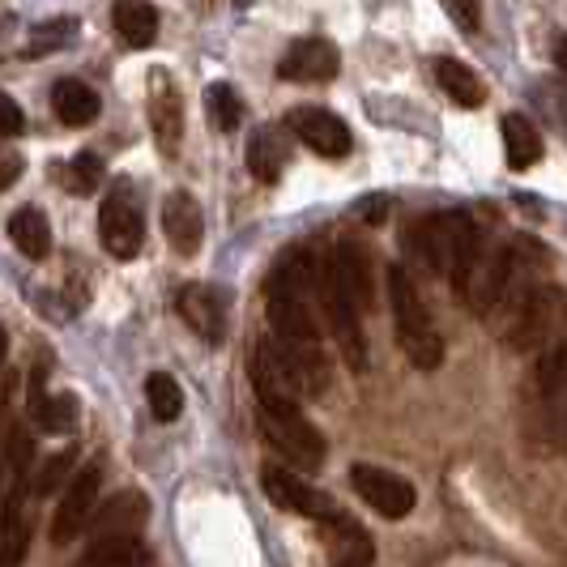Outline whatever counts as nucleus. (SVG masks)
<instances>
[{
  "label": "nucleus",
  "mask_w": 567,
  "mask_h": 567,
  "mask_svg": "<svg viewBox=\"0 0 567 567\" xmlns=\"http://www.w3.org/2000/svg\"><path fill=\"white\" fill-rule=\"evenodd\" d=\"M555 64L564 69V78H567V39H559V43H555Z\"/></svg>",
  "instance_id": "nucleus-36"
},
{
  "label": "nucleus",
  "mask_w": 567,
  "mask_h": 567,
  "mask_svg": "<svg viewBox=\"0 0 567 567\" xmlns=\"http://www.w3.org/2000/svg\"><path fill=\"white\" fill-rule=\"evenodd\" d=\"M78 567H150L142 538H99L82 550Z\"/></svg>",
  "instance_id": "nucleus-23"
},
{
  "label": "nucleus",
  "mask_w": 567,
  "mask_h": 567,
  "mask_svg": "<svg viewBox=\"0 0 567 567\" xmlns=\"http://www.w3.org/2000/svg\"><path fill=\"white\" fill-rule=\"evenodd\" d=\"M449 18H453V22H461L465 30H478L483 9H478V4H449Z\"/></svg>",
  "instance_id": "nucleus-33"
},
{
  "label": "nucleus",
  "mask_w": 567,
  "mask_h": 567,
  "mask_svg": "<svg viewBox=\"0 0 567 567\" xmlns=\"http://www.w3.org/2000/svg\"><path fill=\"white\" fill-rule=\"evenodd\" d=\"M13 483V470H9V444H4V435H0V491H9Z\"/></svg>",
  "instance_id": "nucleus-35"
},
{
  "label": "nucleus",
  "mask_w": 567,
  "mask_h": 567,
  "mask_svg": "<svg viewBox=\"0 0 567 567\" xmlns=\"http://www.w3.org/2000/svg\"><path fill=\"white\" fill-rule=\"evenodd\" d=\"M312 295L316 260H308L303 252L282 256L269 286H265V316H269L274 341L282 346V354L299 375V389L303 393H324L329 389V363H324L320 333H316Z\"/></svg>",
  "instance_id": "nucleus-1"
},
{
  "label": "nucleus",
  "mask_w": 567,
  "mask_h": 567,
  "mask_svg": "<svg viewBox=\"0 0 567 567\" xmlns=\"http://www.w3.org/2000/svg\"><path fill=\"white\" fill-rule=\"evenodd\" d=\"M99 486H103V461H90L73 474V483H69L56 508V520H52V542L56 546L73 542L82 529H90V520L99 512Z\"/></svg>",
  "instance_id": "nucleus-9"
},
{
  "label": "nucleus",
  "mask_w": 567,
  "mask_h": 567,
  "mask_svg": "<svg viewBox=\"0 0 567 567\" xmlns=\"http://www.w3.org/2000/svg\"><path fill=\"white\" fill-rule=\"evenodd\" d=\"M205 115L218 133H235L244 124V99L235 94V85L227 82H214L205 90Z\"/></svg>",
  "instance_id": "nucleus-27"
},
{
  "label": "nucleus",
  "mask_w": 567,
  "mask_h": 567,
  "mask_svg": "<svg viewBox=\"0 0 567 567\" xmlns=\"http://www.w3.org/2000/svg\"><path fill=\"white\" fill-rule=\"evenodd\" d=\"M333 269H338V282L346 286V295L354 299L359 312H368L375 290H371V256L354 244V239H341L338 252H333Z\"/></svg>",
  "instance_id": "nucleus-17"
},
{
  "label": "nucleus",
  "mask_w": 567,
  "mask_h": 567,
  "mask_svg": "<svg viewBox=\"0 0 567 567\" xmlns=\"http://www.w3.org/2000/svg\"><path fill=\"white\" fill-rule=\"evenodd\" d=\"M52 107H56V115L69 124V128L94 124V120H99V112H103L99 94H94L85 82H78V78H64V82L52 85Z\"/></svg>",
  "instance_id": "nucleus-19"
},
{
  "label": "nucleus",
  "mask_w": 567,
  "mask_h": 567,
  "mask_svg": "<svg viewBox=\"0 0 567 567\" xmlns=\"http://www.w3.org/2000/svg\"><path fill=\"white\" fill-rule=\"evenodd\" d=\"M27 128V115H22V107L0 90V137H18Z\"/></svg>",
  "instance_id": "nucleus-32"
},
{
  "label": "nucleus",
  "mask_w": 567,
  "mask_h": 567,
  "mask_svg": "<svg viewBox=\"0 0 567 567\" xmlns=\"http://www.w3.org/2000/svg\"><path fill=\"white\" fill-rule=\"evenodd\" d=\"M99 184H103V163L94 154H82L64 167V188H73V193H94Z\"/></svg>",
  "instance_id": "nucleus-31"
},
{
  "label": "nucleus",
  "mask_w": 567,
  "mask_h": 567,
  "mask_svg": "<svg viewBox=\"0 0 567 567\" xmlns=\"http://www.w3.org/2000/svg\"><path fill=\"white\" fill-rule=\"evenodd\" d=\"M9 239H13V248L30 260H43V256L52 252V227H48V218L27 205V209H18L13 218H9Z\"/></svg>",
  "instance_id": "nucleus-24"
},
{
  "label": "nucleus",
  "mask_w": 567,
  "mask_h": 567,
  "mask_svg": "<svg viewBox=\"0 0 567 567\" xmlns=\"http://www.w3.org/2000/svg\"><path fill=\"white\" fill-rule=\"evenodd\" d=\"M73 470H78V449H60V453H52L39 470H34V478H30V495H52V491H60Z\"/></svg>",
  "instance_id": "nucleus-30"
},
{
  "label": "nucleus",
  "mask_w": 567,
  "mask_h": 567,
  "mask_svg": "<svg viewBox=\"0 0 567 567\" xmlns=\"http://www.w3.org/2000/svg\"><path fill=\"white\" fill-rule=\"evenodd\" d=\"M504 158H508L512 171H529L542 158V133L529 124V115L508 112L504 115Z\"/></svg>",
  "instance_id": "nucleus-22"
},
{
  "label": "nucleus",
  "mask_w": 567,
  "mask_h": 567,
  "mask_svg": "<svg viewBox=\"0 0 567 567\" xmlns=\"http://www.w3.org/2000/svg\"><path fill=\"white\" fill-rule=\"evenodd\" d=\"M145 398H150V414L158 423H175L179 410H184V393H179V384L171 380L167 371H150L145 375Z\"/></svg>",
  "instance_id": "nucleus-29"
},
{
  "label": "nucleus",
  "mask_w": 567,
  "mask_h": 567,
  "mask_svg": "<svg viewBox=\"0 0 567 567\" xmlns=\"http://www.w3.org/2000/svg\"><path fill=\"white\" fill-rule=\"evenodd\" d=\"M435 82H440V90L453 99L456 107H470V112H474V107H483L486 103V85L478 82V73L453 56L435 60Z\"/></svg>",
  "instance_id": "nucleus-20"
},
{
  "label": "nucleus",
  "mask_w": 567,
  "mask_h": 567,
  "mask_svg": "<svg viewBox=\"0 0 567 567\" xmlns=\"http://www.w3.org/2000/svg\"><path fill=\"white\" fill-rule=\"evenodd\" d=\"M350 486L359 491V499L368 504L371 512H380L384 520H401L414 512V486L405 483L393 470H380V465H354L350 470Z\"/></svg>",
  "instance_id": "nucleus-10"
},
{
  "label": "nucleus",
  "mask_w": 567,
  "mask_h": 567,
  "mask_svg": "<svg viewBox=\"0 0 567 567\" xmlns=\"http://www.w3.org/2000/svg\"><path fill=\"white\" fill-rule=\"evenodd\" d=\"M145 520H150V499L142 491H120L112 504L94 512L90 520V542L99 538H142Z\"/></svg>",
  "instance_id": "nucleus-14"
},
{
  "label": "nucleus",
  "mask_w": 567,
  "mask_h": 567,
  "mask_svg": "<svg viewBox=\"0 0 567 567\" xmlns=\"http://www.w3.org/2000/svg\"><path fill=\"white\" fill-rule=\"evenodd\" d=\"M150 128H154V142L163 150V158H175L179 142H184V103H179V90L163 69L150 78Z\"/></svg>",
  "instance_id": "nucleus-13"
},
{
  "label": "nucleus",
  "mask_w": 567,
  "mask_h": 567,
  "mask_svg": "<svg viewBox=\"0 0 567 567\" xmlns=\"http://www.w3.org/2000/svg\"><path fill=\"white\" fill-rule=\"evenodd\" d=\"M99 235H103V248L115 256V260H133L145 244V223L137 200L128 193V184H115L107 200L99 205Z\"/></svg>",
  "instance_id": "nucleus-7"
},
{
  "label": "nucleus",
  "mask_w": 567,
  "mask_h": 567,
  "mask_svg": "<svg viewBox=\"0 0 567 567\" xmlns=\"http://www.w3.org/2000/svg\"><path fill=\"white\" fill-rule=\"evenodd\" d=\"M290 133L308 145L320 158H346L354 150V137L346 128V120L324 107H295L290 112Z\"/></svg>",
  "instance_id": "nucleus-12"
},
{
  "label": "nucleus",
  "mask_w": 567,
  "mask_h": 567,
  "mask_svg": "<svg viewBox=\"0 0 567 567\" xmlns=\"http://www.w3.org/2000/svg\"><path fill=\"white\" fill-rule=\"evenodd\" d=\"M389 308H393V324H398V341L405 350V359L419 371L440 368L444 363V338L435 333L423 295H419V286H414L405 265L389 269Z\"/></svg>",
  "instance_id": "nucleus-3"
},
{
  "label": "nucleus",
  "mask_w": 567,
  "mask_h": 567,
  "mask_svg": "<svg viewBox=\"0 0 567 567\" xmlns=\"http://www.w3.org/2000/svg\"><path fill=\"white\" fill-rule=\"evenodd\" d=\"M260 486H265V495H269L278 508L295 512V516H312L320 525H333V520L346 516L324 491H316L312 483H303L299 474H290L282 465H265V470H260Z\"/></svg>",
  "instance_id": "nucleus-8"
},
{
  "label": "nucleus",
  "mask_w": 567,
  "mask_h": 567,
  "mask_svg": "<svg viewBox=\"0 0 567 567\" xmlns=\"http://www.w3.org/2000/svg\"><path fill=\"white\" fill-rule=\"evenodd\" d=\"M256 419H260L265 440L295 470H320L324 465V435L303 419L299 405H256Z\"/></svg>",
  "instance_id": "nucleus-5"
},
{
  "label": "nucleus",
  "mask_w": 567,
  "mask_h": 567,
  "mask_svg": "<svg viewBox=\"0 0 567 567\" xmlns=\"http://www.w3.org/2000/svg\"><path fill=\"white\" fill-rule=\"evenodd\" d=\"M316 299L324 308V320L333 329V338L341 346V359L354 371L368 368V341H363V320L354 299L346 295V286L338 282V269H333V256L329 260H316Z\"/></svg>",
  "instance_id": "nucleus-4"
},
{
  "label": "nucleus",
  "mask_w": 567,
  "mask_h": 567,
  "mask_svg": "<svg viewBox=\"0 0 567 567\" xmlns=\"http://www.w3.org/2000/svg\"><path fill=\"white\" fill-rule=\"evenodd\" d=\"M567 312V295L555 282H542L520 308L504 324V341L512 354H529V350H546L559 338V320Z\"/></svg>",
  "instance_id": "nucleus-6"
},
{
  "label": "nucleus",
  "mask_w": 567,
  "mask_h": 567,
  "mask_svg": "<svg viewBox=\"0 0 567 567\" xmlns=\"http://www.w3.org/2000/svg\"><path fill=\"white\" fill-rule=\"evenodd\" d=\"M282 167H286L282 128H274V124L256 128L252 142H248V171H252L260 184H278V179H282Z\"/></svg>",
  "instance_id": "nucleus-21"
},
{
  "label": "nucleus",
  "mask_w": 567,
  "mask_h": 567,
  "mask_svg": "<svg viewBox=\"0 0 567 567\" xmlns=\"http://www.w3.org/2000/svg\"><path fill=\"white\" fill-rule=\"evenodd\" d=\"M30 414H34V423L43 426V431H73L78 426V398L73 393H56V398H48V393H39V389H30Z\"/></svg>",
  "instance_id": "nucleus-26"
},
{
  "label": "nucleus",
  "mask_w": 567,
  "mask_h": 567,
  "mask_svg": "<svg viewBox=\"0 0 567 567\" xmlns=\"http://www.w3.org/2000/svg\"><path fill=\"white\" fill-rule=\"evenodd\" d=\"M405 244H410V252L419 256L426 265V274H435V278H449L453 290L461 295V286L470 282V274H474V265L483 260V230L478 223L470 218V214H435V218H423V223H414L410 235H405Z\"/></svg>",
  "instance_id": "nucleus-2"
},
{
  "label": "nucleus",
  "mask_w": 567,
  "mask_h": 567,
  "mask_svg": "<svg viewBox=\"0 0 567 567\" xmlns=\"http://www.w3.org/2000/svg\"><path fill=\"white\" fill-rule=\"evenodd\" d=\"M18 175H22V158H9V154H0V193H4L9 184H18Z\"/></svg>",
  "instance_id": "nucleus-34"
},
{
  "label": "nucleus",
  "mask_w": 567,
  "mask_h": 567,
  "mask_svg": "<svg viewBox=\"0 0 567 567\" xmlns=\"http://www.w3.org/2000/svg\"><path fill=\"white\" fill-rule=\"evenodd\" d=\"M341 69L338 48L329 39H299L278 64V78L286 82H333Z\"/></svg>",
  "instance_id": "nucleus-15"
},
{
  "label": "nucleus",
  "mask_w": 567,
  "mask_h": 567,
  "mask_svg": "<svg viewBox=\"0 0 567 567\" xmlns=\"http://www.w3.org/2000/svg\"><path fill=\"white\" fill-rule=\"evenodd\" d=\"M175 312L193 324V333H197L200 341H209V346H223V341H227L230 316H227V295H223V290L200 286V282L179 286Z\"/></svg>",
  "instance_id": "nucleus-11"
},
{
  "label": "nucleus",
  "mask_w": 567,
  "mask_h": 567,
  "mask_svg": "<svg viewBox=\"0 0 567 567\" xmlns=\"http://www.w3.org/2000/svg\"><path fill=\"white\" fill-rule=\"evenodd\" d=\"M329 564L333 567H371L375 564V542L363 525L341 516L329 525Z\"/></svg>",
  "instance_id": "nucleus-18"
},
{
  "label": "nucleus",
  "mask_w": 567,
  "mask_h": 567,
  "mask_svg": "<svg viewBox=\"0 0 567 567\" xmlns=\"http://www.w3.org/2000/svg\"><path fill=\"white\" fill-rule=\"evenodd\" d=\"M9 363V333H4V324H0V371Z\"/></svg>",
  "instance_id": "nucleus-37"
},
{
  "label": "nucleus",
  "mask_w": 567,
  "mask_h": 567,
  "mask_svg": "<svg viewBox=\"0 0 567 567\" xmlns=\"http://www.w3.org/2000/svg\"><path fill=\"white\" fill-rule=\"evenodd\" d=\"M538 389H542V398H550V401L567 398V333H559V338L542 350Z\"/></svg>",
  "instance_id": "nucleus-28"
},
{
  "label": "nucleus",
  "mask_w": 567,
  "mask_h": 567,
  "mask_svg": "<svg viewBox=\"0 0 567 567\" xmlns=\"http://www.w3.org/2000/svg\"><path fill=\"white\" fill-rule=\"evenodd\" d=\"M163 230H167L171 252L179 256H197L200 239H205V214L193 193H171L163 205Z\"/></svg>",
  "instance_id": "nucleus-16"
},
{
  "label": "nucleus",
  "mask_w": 567,
  "mask_h": 567,
  "mask_svg": "<svg viewBox=\"0 0 567 567\" xmlns=\"http://www.w3.org/2000/svg\"><path fill=\"white\" fill-rule=\"evenodd\" d=\"M115 30L128 48H154L158 39V9L145 0H124L115 4Z\"/></svg>",
  "instance_id": "nucleus-25"
}]
</instances>
